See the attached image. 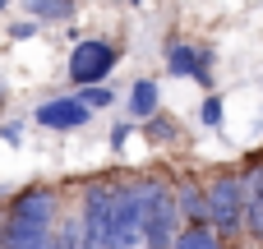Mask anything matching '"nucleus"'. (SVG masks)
Segmentation results:
<instances>
[{
  "mask_svg": "<svg viewBox=\"0 0 263 249\" xmlns=\"http://www.w3.org/2000/svg\"><path fill=\"white\" fill-rule=\"evenodd\" d=\"M92 120V111L79 102V92H60V97H46L32 106V125L37 129H51V134H74Z\"/></svg>",
  "mask_w": 263,
  "mask_h": 249,
  "instance_id": "7",
  "label": "nucleus"
},
{
  "mask_svg": "<svg viewBox=\"0 0 263 249\" xmlns=\"http://www.w3.org/2000/svg\"><path fill=\"white\" fill-rule=\"evenodd\" d=\"M125 60V46L116 37H79L69 46L65 60V79L69 88H88V83H111V69Z\"/></svg>",
  "mask_w": 263,
  "mask_h": 249,
  "instance_id": "4",
  "label": "nucleus"
},
{
  "mask_svg": "<svg viewBox=\"0 0 263 249\" xmlns=\"http://www.w3.org/2000/svg\"><path fill=\"white\" fill-rule=\"evenodd\" d=\"M51 240H55V226H37L0 213V249H51Z\"/></svg>",
  "mask_w": 263,
  "mask_h": 249,
  "instance_id": "8",
  "label": "nucleus"
},
{
  "mask_svg": "<svg viewBox=\"0 0 263 249\" xmlns=\"http://www.w3.org/2000/svg\"><path fill=\"white\" fill-rule=\"evenodd\" d=\"M185 231L180 203H176V176L143 171V249H171Z\"/></svg>",
  "mask_w": 263,
  "mask_h": 249,
  "instance_id": "1",
  "label": "nucleus"
},
{
  "mask_svg": "<svg viewBox=\"0 0 263 249\" xmlns=\"http://www.w3.org/2000/svg\"><path fill=\"white\" fill-rule=\"evenodd\" d=\"M0 139H5L9 148H18V143H23V125H18V120H5V125H0Z\"/></svg>",
  "mask_w": 263,
  "mask_h": 249,
  "instance_id": "22",
  "label": "nucleus"
},
{
  "mask_svg": "<svg viewBox=\"0 0 263 249\" xmlns=\"http://www.w3.org/2000/svg\"><path fill=\"white\" fill-rule=\"evenodd\" d=\"M5 217H18V222H37V226H55L65 217V194L55 185H23L9 194L5 203Z\"/></svg>",
  "mask_w": 263,
  "mask_h": 249,
  "instance_id": "6",
  "label": "nucleus"
},
{
  "mask_svg": "<svg viewBox=\"0 0 263 249\" xmlns=\"http://www.w3.org/2000/svg\"><path fill=\"white\" fill-rule=\"evenodd\" d=\"M176 203H180V222L185 226H208V180L176 176Z\"/></svg>",
  "mask_w": 263,
  "mask_h": 249,
  "instance_id": "9",
  "label": "nucleus"
},
{
  "mask_svg": "<svg viewBox=\"0 0 263 249\" xmlns=\"http://www.w3.org/2000/svg\"><path fill=\"white\" fill-rule=\"evenodd\" d=\"M134 129H139V120H116V125H111V152H116V157L125 152V143H129Z\"/></svg>",
  "mask_w": 263,
  "mask_h": 249,
  "instance_id": "21",
  "label": "nucleus"
},
{
  "mask_svg": "<svg viewBox=\"0 0 263 249\" xmlns=\"http://www.w3.org/2000/svg\"><path fill=\"white\" fill-rule=\"evenodd\" d=\"M69 92H79V102L97 116V111H111L116 102H120V92L111 88V83H88V88H69Z\"/></svg>",
  "mask_w": 263,
  "mask_h": 249,
  "instance_id": "16",
  "label": "nucleus"
},
{
  "mask_svg": "<svg viewBox=\"0 0 263 249\" xmlns=\"http://www.w3.org/2000/svg\"><path fill=\"white\" fill-rule=\"evenodd\" d=\"M162 111V83L157 79H134L129 83V120H148V116H157Z\"/></svg>",
  "mask_w": 263,
  "mask_h": 249,
  "instance_id": "12",
  "label": "nucleus"
},
{
  "mask_svg": "<svg viewBox=\"0 0 263 249\" xmlns=\"http://www.w3.org/2000/svg\"><path fill=\"white\" fill-rule=\"evenodd\" d=\"M171 249H231L227 236H217L213 226H185L180 236H176V245Z\"/></svg>",
  "mask_w": 263,
  "mask_h": 249,
  "instance_id": "15",
  "label": "nucleus"
},
{
  "mask_svg": "<svg viewBox=\"0 0 263 249\" xmlns=\"http://www.w3.org/2000/svg\"><path fill=\"white\" fill-rule=\"evenodd\" d=\"M37 32H42V23H37V18H28V14L9 23V42H32Z\"/></svg>",
  "mask_w": 263,
  "mask_h": 249,
  "instance_id": "20",
  "label": "nucleus"
},
{
  "mask_svg": "<svg viewBox=\"0 0 263 249\" xmlns=\"http://www.w3.org/2000/svg\"><path fill=\"white\" fill-rule=\"evenodd\" d=\"M9 5H14V0H0V14H5V9H9Z\"/></svg>",
  "mask_w": 263,
  "mask_h": 249,
  "instance_id": "25",
  "label": "nucleus"
},
{
  "mask_svg": "<svg viewBox=\"0 0 263 249\" xmlns=\"http://www.w3.org/2000/svg\"><path fill=\"white\" fill-rule=\"evenodd\" d=\"M213 65H217V46H213V42H203V46H199V69H194V83H199L203 92H213V88H217Z\"/></svg>",
  "mask_w": 263,
  "mask_h": 249,
  "instance_id": "19",
  "label": "nucleus"
},
{
  "mask_svg": "<svg viewBox=\"0 0 263 249\" xmlns=\"http://www.w3.org/2000/svg\"><path fill=\"white\" fill-rule=\"evenodd\" d=\"M250 180V203H245V240L263 249V166H245Z\"/></svg>",
  "mask_w": 263,
  "mask_h": 249,
  "instance_id": "11",
  "label": "nucleus"
},
{
  "mask_svg": "<svg viewBox=\"0 0 263 249\" xmlns=\"http://www.w3.org/2000/svg\"><path fill=\"white\" fill-rule=\"evenodd\" d=\"M79 226H83V249H111V236H116V176H92L83 185Z\"/></svg>",
  "mask_w": 263,
  "mask_h": 249,
  "instance_id": "3",
  "label": "nucleus"
},
{
  "mask_svg": "<svg viewBox=\"0 0 263 249\" xmlns=\"http://www.w3.org/2000/svg\"><path fill=\"white\" fill-rule=\"evenodd\" d=\"M111 249H143V176H116V236Z\"/></svg>",
  "mask_w": 263,
  "mask_h": 249,
  "instance_id": "5",
  "label": "nucleus"
},
{
  "mask_svg": "<svg viewBox=\"0 0 263 249\" xmlns=\"http://www.w3.org/2000/svg\"><path fill=\"white\" fill-rule=\"evenodd\" d=\"M5 97H9V92H5V79H0V106H5Z\"/></svg>",
  "mask_w": 263,
  "mask_h": 249,
  "instance_id": "23",
  "label": "nucleus"
},
{
  "mask_svg": "<svg viewBox=\"0 0 263 249\" xmlns=\"http://www.w3.org/2000/svg\"><path fill=\"white\" fill-rule=\"evenodd\" d=\"M199 46H203V42H194V37H185V32H171V37L162 42L166 74H176V79H194V69H199Z\"/></svg>",
  "mask_w": 263,
  "mask_h": 249,
  "instance_id": "10",
  "label": "nucleus"
},
{
  "mask_svg": "<svg viewBox=\"0 0 263 249\" xmlns=\"http://www.w3.org/2000/svg\"><path fill=\"white\" fill-rule=\"evenodd\" d=\"M51 249H83V226H79V217H60V222H55Z\"/></svg>",
  "mask_w": 263,
  "mask_h": 249,
  "instance_id": "18",
  "label": "nucleus"
},
{
  "mask_svg": "<svg viewBox=\"0 0 263 249\" xmlns=\"http://www.w3.org/2000/svg\"><path fill=\"white\" fill-rule=\"evenodd\" d=\"M199 125L203 129H227V102H222V92L213 88V92H203V106H199Z\"/></svg>",
  "mask_w": 263,
  "mask_h": 249,
  "instance_id": "17",
  "label": "nucleus"
},
{
  "mask_svg": "<svg viewBox=\"0 0 263 249\" xmlns=\"http://www.w3.org/2000/svg\"><path fill=\"white\" fill-rule=\"evenodd\" d=\"M139 134H143V143H153V148H171V143H180V125L171 120V116H148V120H139Z\"/></svg>",
  "mask_w": 263,
  "mask_h": 249,
  "instance_id": "13",
  "label": "nucleus"
},
{
  "mask_svg": "<svg viewBox=\"0 0 263 249\" xmlns=\"http://www.w3.org/2000/svg\"><path fill=\"white\" fill-rule=\"evenodd\" d=\"M125 5H129V9H143V0H125Z\"/></svg>",
  "mask_w": 263,
  "mask_h": 249,
  "instance_id": "24",
  "label": "nucleus"
},
{
  "mask_svg": "<svg viewBox=\"0 0 263 249\" xmlns=\"http://www.w3.org/2000/svg\"><path fill=\"white\" fill-rule=\"evenodd\" d=\"M245 203H250V180L245 171H217L208 176V226L227 240L245 236Z\"/></svg>",
  "mask_w": 263,
  "mask_h": 249,
  "instance_id": "2",
  "label": "nucleus"
},
{
  "mask_svg": "<svg viewBox=\"0 0 263 249\" xmlns=\"http://www.w3.org/2000/svg\"><path fill=\"white\" fill-rule=\"evenodd\" d=\"M18 5L37 23H69L74 18V0H18Z\"/></svg>",
  "mask_w": 263,
  "mask_h": 249,
  "instance_id": "14",
  "label": "nucleus"
}]
</instances>
